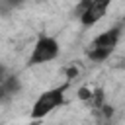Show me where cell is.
I'll use <instances>...</instances> for the list:
<instances>
[{
    "mask_svg": "<svg viewBox=\"0 0 125 125\" xmlns=\"http://www.w3.org/2000/svg\"><path fill=\"white\" fill-rule=\"evenodd\" d=\"M121 31H123V25L117 23V25L102 31L100 35H96L86 49V57L92 62H104L105 59H109V55L115 51V47L121 39Z\"/></svg>",
    "mask_w": 125,
    "mask_h": 125,
    "instance_id": "cell-1",
    "label": "cell"
},
{
    "mask_svg": "<svg viewBox=\"0 0 125 125\" xmlns=\"http://www.w3.org/2000/svg\"><path fill=\"white\" fill-rule=\"evenodd\" d=\"M64 90H66V84L41 92L31 105V119H41V117L49 115L53 109H57L59 105H62L64 104Z\"/></svg>",
    "mask_w": 125,
    "mask_h": 125,
    "instance_id": "cell-2",
    "label": "cell"
},
{
    "mask_svg": "<svg viewBox=\"0 0 125 125\" xmlns=\"http://www.w3.org/2000/svg\"><path fill=\"white\" fill-rule=\"evenodd\" d=\"M59 51H61L59 41H57L55 37L43 33V35L37 37V41H35V45H33V51H31V55H29V59H27V64H29V66H37V64L51 62V61H55V59L59 57Z\"/></svg>",
    "mask_w": 125,
    "mask_h": 125,
    "instance_id": "cell-3",
    "label": "cell"
},
{
    "mask_svg": "<svg viewBox=\"0 0 125 125\" xmlns=\"http://www.w3.org/2000/svg\"><path fill=\"white\" fill-rule=\"evenodd\" d=\"M107 10H109V0H86L80 6H76L74 14L84 27H92L105 16Z\"/></svg>",
    "mask_w": 125,
    "mask_h": 125,
    "instance_id": "cell-4",
    "label": "cell"
},
{
    "mask_svg": "<svg viewBox=\"0 0 125 125\" xmlns=\"http://www.w3.org/2000/svg\"><path fill=\"white\" fill-rule=\"evenodd\" d=\"M20 92H21V80H20V76L8 74L0 82V104H6L10 100H14Z\"/></svg>",
    "mask_w": 125,
    "mask_h": 125,
    "instance_id": "cell-5",
    "label": "cell"
},
{
    "mask_svg": "<svg viewBox=\"0 0 125 125\" xmlns=\"http://www.w3.org/2000/svg\"><path fill=\"white\" fill-rule=\"evenodd\" d=\"M6 76H8V68H6V66H4L2 62H0V82H2V80H4Z\"/></svg>",
    "mask_w": 125,
    "mask_h": 125,
    "instance_id": "cell-6",
    "label": "cell"
},
{
    "mask_svg": "<svg viewBox=\"0 0 125 125\" xmlns=\"http://www.w3.org/2000/svg\"><path fill=\"white\" fill-rule=\"evenodd\" d=\"M123 66H125V59H123Z\"/></svg>",
    "mask_w": 125,
    "mask_h": 125,
    "instance_id": "cell-7",
    "label": "cell"
}]
</instances>
